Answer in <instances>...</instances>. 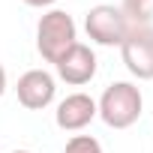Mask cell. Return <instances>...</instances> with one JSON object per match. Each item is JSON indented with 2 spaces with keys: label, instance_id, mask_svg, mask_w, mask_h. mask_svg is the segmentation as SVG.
Returning a JSON list of instances; mask_svg holds the SVG:
<instances>
[{
  "label": "cell",
  "instance_id": "cell-1",
  "mask_svg": "<svg viewBox=\"0 0 153 153\" xmlns=\"http://www.w3.org/2000/svg\"><path fill=\"white\" fill-rule=\"evenodd\" d=\"M144 111V96L141 87L132 81H114L102 90L99 102H96V117H102V123L108 129H129L138 123Z\"/></svg>",
  "mask_w": 153,
  "mask_h": 153
},
{
  "label": "cell",
  "instance_id": "cell-2",
  "mask_svg": "<svg viewBox=\"0 0 153 153\" xmlns=\"http://www.w3.org/2000/svg\"><path fill=\"white\" fill-rule=\"evenodd\" d=\"M75 42H78V27L72 15L63 9H48L36 24V51L45 63H57Z\"/></svg>",
  "mask_w": 153,
  "mask_h": 153
},
{
  "label": "cell",
  "instance_id": "cell-3",
  "mask_svg": "<svg viewBox=\"0 0 153 153\" xmlns=\"http://www.w3.org/2000/svg\"><path fill=\"white\" fill-rule=\"evenodd\" d=\"M120 57L132 78L153 81V24H129L120 42Z\"/></svg>",
  "mask_w": 153,
  "mask_h": 153
},
{
  "label": "cell",
  "instance_id": "cell-4",
  "mask_svg": "<svg viewBox=\"0 0 153 153\" xmlns=\"http://www.w3.org/2000/svg\"><path fill=\"white\" fill-rule=\"evenodd\" d=\"M84 30L87 36L96 42V45H105V48H120L126 30H129V21L123 18V12L111 3H99L93 9H87L84 15Z\"/></svg>",
  "mask_w": 153,
  "mask_h": 153
},
{
  "label": "cell",
  "instance_id": "cell-5",
  "mask_svg": "<svg viewBox=\"0 0 153 153\" xmlns=\"http://www.w3.org/2000/svg\"><path fill=\"white\" fill-rule=\"evenodd\" d=\"M15 93L27 111H42L57 96V78L48 69H27L15 84Z\"/></svg>",
  "mask_w": 153,
  "mask_h": 153
},
{
  "label": "cell",
  "instance_id": "cell-6",
  "mask_svg": "<svg viewBox=\"0 0 153 153\" xmlns=\"http://www.w3.org/2000/svg\"><path fill=\"white\" fill-rule=\"evenodd\" d=\"M54 69H57V78L66 81L69 87L90 84V81H93V75H96V54H93L90 45L75 42V45H72V48H69V51L54 63Z\"/></svg>",
  "mask_w": 153,
  "mask_h": 153
},
{
  "label": "cell",
  "instance_id": "cell-7",
  "mask_svg": "<svg viewBox=\"0 0 153 153\" xmlns=\"http://www.w3.org/2000/svg\"><path fill=\"white\" fill-rule=\"evenodd\" d=\"M93 120H96V99L90 93H69L66 99L57 102L54 123L63 132H81Z\"/></svg>",
  "mask_w": 153,
  "mask_h": 153
},
{
  "label": "cell",
  "instance_id": "cell-8",
  "mask_svg": "<svg viewBox=\"0 0 153 153\" xmlns=\"http://www.w3.org/2000/svg\"><path fill=\"white\" fill-rule=\"evenodd\" d=\"M120 12L129 24H150L153 21V0H123Z\"/></svg>",
  "mask_w": 153,
  "mask_h": 153
},
{
  "label": "cell",
  "instance_id": "cell-9",
  "mask_svg": "<svg viewBox=\"0 0 153 153\" xmlns=\"http://www.w3.org/2000/svg\"><path fill=\"white\" fill-rule=\"evenodd\" d=\"M63 153H105V150H102V144L93 135H72L66 141V150Z\"/></svg>",
  "mask_w": 153,
  "mask_h": 153
},
{
  "label": "cell",
  "instance_id": "cell-10",
  "mask_svg": "<svg viewBox=\"0 0 153 153\" xmlns=\"http://www.w3.org/2000/svg\"><path fill=\"white\" fill-rule=\"evenodd\" d=\"M27 6H33V9H45V6H54L57 0H24Z\"/></svg>",
  "mask_w": 153,
  "mask_h": 153
},
{
  "label": "cell",
  "instance_id": "cell-11",
  "mask_svg": "<svg viewBox=\"0 0 153 153\" xmlns=\"http://www.w3.org/2000/svg\"><path fill=\"white\" fill-rule=\"evenodd\" d=\"M6 93V69H3V63H0V96Z\"/></svg>",
  "mask_w": 153,
  "mask_h": 153
},
{
  "label": "cell",
  "instance_id": "cell-12",
  "mask_svg": "<svg viewBox=\"0 0 153 153\" xmlns=\"http://www.w3.org/2000/svg\"><path fill=\"white\" fill-rule=\"evenodd\" d=\"M12 153H30V150H12Z\"/></svg>",
  "mask_w": 153,
  "mask_h": 153
}]
</instances>
